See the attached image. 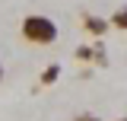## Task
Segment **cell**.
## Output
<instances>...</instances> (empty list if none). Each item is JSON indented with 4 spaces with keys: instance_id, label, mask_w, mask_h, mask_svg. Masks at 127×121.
I'll return each mask as SVG.
<instances>
[{
    "instance_id": "obj_1",
    "label": "cell",
    "mask_w": 127,
    "mask_h": 121,
    "mask_svg": "<svg viewBox=\"0 0 127 121\" xmlns=\"http://www.w3.org/2000/svg\"><path fill=\"white\" fill-rule=\"evenodd\" d=\"M19 35L29 45H54L57 42V22L45 13H29L19 22Z\"/></svg>"
},
{
    "instance_id": "obj_6",
    "label": "cell",
    "mask_w": 127,
    "mask_h": 121,
    "mask_svg": "<svg viewBox=\"0 0 127 121\" xmlns=\"http://www.w3.org/2000/svg\"><path fill=\"white\" fill-rule=\"evenodd\" d=\"M73 121H102V118L92 115V112H79V115H73Z\"/></svg>"
},
{
    "instance_id": "obj_3",
    "label": "cell",
    "mask_w": 127,
    "mask_h": 121,
    "mask_svg": "<svg viewBox=\"0 0 127 121\" xmlns=\"http://www.w3.org/2000/svg\"><path fill=\"white\" fill-rule=\"evenodd\" d=\"M57 76H61V64H48L41 70V76H38V86H54Z\"/></svg>"
},
{
    "instance_id": "obj_5",
    "label": "cell",
    "mask_w": 127,
    "mask_h": 121,
    "mask_svg": "<svg viewBox=\"0 0 127 121\" xmlns=\"http://www.w3.org/2000/svg\"><path fill=\"white\" fill-rule=\"evenodd\" d=\"M76 60H89L92 64L95 60V45H79L76 48Z\"/></svg>"
},
{
    "instance_id": "obj_8",
    "label": "cell",
    "mask_w": 127,
    "mask_h": 121,
    "mask_svg": "<svg viewBox=\"0 0 127 121\" xmlns=\"http://www.w3.org/2000/svg\"><path fill=\"white\" fill-rule=\"evenodd\" d=\"M118 121H127V115H124V118H118Z\"/></svg>"
},
{
    "instance_id": "obj_2",
    "label": "cell",
    "mask_w": 127,
    "mask_h": 121,
    "mask_svg": "<svg viewBox=\"0 0 127 121\" xmlns=\"http://www.w3.org/2000/svg\"><path fill=\"white\" fill-rule=\"evenodd\" d=\"M83 29L89 32L92 38H102L111 26H108V19H102V16H95V13H86V16H83Z\"/></svg>"
},
{
    "instance_id": "obj_7",
    "label": "cell",
    "mask_w": 127,
    "mask_h": 121,
    "mask_svg": "<svg viewBox=\"0 0 127 121\" xmlns=\"http://www.w3.org/2000/svg\"><path fill=\"white\" fill-rule=\"evenodd\" d=\"M0 80H3V64H0Z\"/></svg>"
},
{
    "instance_id": "obj_4",
    "label": "cell",
    "mask_w": 127,
    "mask_h": 121,
    "mask_svg": "<svg viewBox=\"0 0 127 121\" xmlns=\"http://www.w3.org/2000/svg\"><path fill=\"white\" fill-rule=\"evenodd\" d=\"M108 26H111V29H121V32H127V6H121V10H114V13H111Z\"/></svg>"
}]
</instances>
